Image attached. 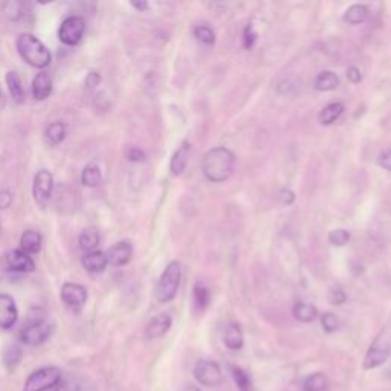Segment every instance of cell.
Returning a JSON list of instances; mask_svg holds the SVG:
<instances>
[{
  "instance_id": "1",
  "label": "cell",
  "mask_w": 391,
  "mask_h": 391,
  "mask_svg": "<svg viewBox=\"0 0 391 391\" xmlns=\"http://www.w3.org/2000/svg\"><path fill=\"white\" fill-rule=\"evenodd\" d=\"M236 157L233 151L225 147H216L207 151L202 161V171L210 182L220 184L233 175Z\"/></svg>"
},
{
  "instance_id": "2",
  "label": "cell",
  "mask_w": 391,
  "mask_h": 391,
  "mask_svg": "<svg viewBox=\"0 0 391 391\" xmlns=\"http://www.w3.org/2000/svg\"><path fill=\"white\" fill-rule=\"evenodd\" d=\"M16 46L20 57L29 66H32V68L45 69L46 66L51 64V51L46 48L42 40H38L36 36L28 34V32L20 34L17 37Z\"/></svg>"
},
{
  "instance_id": "3",
  "label": "cell",
  "mask_w": 391,
  "mask_h": 391,
  "mask_svg": "<svg viewBox=\"0 0 391 391\" xmlns=\"http://www.w3.org/2000/svg\"><path fill=\"white\" fill-rule=\"evenodd\" d=\"M181 264L177 262L167 264L156 288V298L159 303H170L171 300H175L179 284H181Z\"/></svg>"
},
{
  "instance_id": "4",
  "label": "cell",
  "mask_w": 391,
  "mask_h": 391,
  "mask_svg": "<svg viewBox=\"0 0 391 391\" xmlns=\"http://www.w3.org/2000/svg\"><path fill=\"white\" fill-rule=\"evenodd\" d=\"M391 352V330L383 329L382 332L376 336L372 346L367 350L366 357H364L362 368L364 370H375L381 367L383 362L388 360Z\"/></svg>"
},
{
  "instance_id": "5",
  "label": "cell",
  "mask_w": 391,
  "mask_h": 391,
  "mask_svg": "<svg viewBox=\"0 0 391 391\" xmlns=\"http://www.w3.org/2000/svg\"><path fill=\"white\" fill-rule=\"evenodd\" d=\"M60 381H62V370L57 367H45L28 377L23 391H46L54 388Z\"/></svg>"
},
{
  "instance_id": "6",
  "label": "cell",
  "mask_w": 391,
  "mask_h": 391,
  "mask_svg": "<svg viewBox=\"0 0 391 391\" xmlns=\"http://www.w3.org/2000/svg\"><path fill=\"white\" fill-rule=\"evenodd\" d=\"M52 191H54V176L49 170L42 168L34 176V185H32V196L38 207L45 208L49 203Z\"/></svg>"
},
{
  "instance_id": "7",
  "label": "cell",
  "mask_w": 391,
  "mask_h": 391,
  "mask_svg": "<svg viewBox=\"0 0 391 391\" xmlns=\"http://www.w3.org/2000/svg\"><path fill=\"white\" fill-rule=\"evenodd\" d=\"M86 31V20L81 16H71L63 20L58 29V37L62 43L68 46H75L83 38Z\"/></svg>"
},
{
  "instance_id": "8",
  "label": "cell",
  "mask_w": 391,
  "mask_h": 391,
  "mask_svg": "<svg viewBox=\"0 0 391 391\" xmlns=\"http://www.w3.org/2000/svg\"><path fill=\"white\" fill-rule=\"evenodd\" d=\"M196 381L205 387H216L223 381L222 368L211 360H201L194 367Z\"/></svg>"
},
{
  "instance_id": "9",
  "label": "cell",
  "mask_w": 391,
  "mask_h": 391,
  "mask_svg": "<svg viewBox=\"0 0 391 391\" xmlns=\"http://www.w3.org/2000/svg\"><path fill=\"white\" fill-rule=\"evenodd\" d=\"M51 335V324L45 323L43 320L32 321L28 326H25L20 332V340L26 346H40Z\"/></svg>"
},
{
  "instance_id": "10",
  "label": "cell",
  "mask_w": 391,
  "mask_h": 391,
  "mask_svg": "<svg viewBox=\"0 0 391 391\" xmlns=\"http://www.w3.org/2000/svg\"><path fill=\"white\" fill-rule=\"evenodd\" d=\"M62 300L74 312H79L88 301V289L77 283H66L62 288Z\"/></svg>"
},
{
  "instance_id": "11",
  "label": "cell",
  "mask_w": 391,
  "mask_h": 391,
  "mask_svg": "<svg viewBox=\"0 0 391 391\" xmlns=\"http://www.w3.org/2000/svg\"><path fill=\"white\" fill-rule=\"evenodd\" d=\"M18 320V310L12 297L2 294L0 295V329L8 330L14 327Z\"/></svg>"
},
{
  "instance_id": "12",
  "label": "cell",
  "mask_w": 391,
  "mask_h": 391,
  "mask_svg": "<svg viewBox=\"0 0 391 391\" xmlns=\"http://www.w3.org/2000/svg\"><path fill=\"white\" fill-rule=\"evenodd\" d=\"M6 264L12 270H17V273H34L36 263L29 254H26L22 249H14L8 253L6 255Z\"/></svg>"
},
{
  "instance_id": "13",
  "label": "cell",
  "mask_w": 391,
  "mask_h": 391,
  "mask_svg": "<svg viewBox=\"0 0 391 391\" xmlns=\"http://www.w3.org/2000/svg\"><path fill=\"white\" fill-rule=\"evenodd\" d=\"M222 341L225 346H227L229 350H233V352L242 350V347L244 346V336L240 326L233 321L225 324L222 329Z\"/></svg>"
},
{
  "instance_id": "14",
  "label": "cell",
  "mask_w": 391,
  "mask_h": 391,
  "mask_svg": "<svg viewBox=\"0 0 391 391\" xmlns=\"http://www.w3.org/2000/svg\"><path fill=\"white\" fill-rule=\"evenodd\" d=\"M131 257H134V247L130 242H118L108 253V260L112 266H125Z\"/></svg>"
},
{
  "instance_id": "15",
  "label": "cell",
  "mask_w": 391,
  "mask_h": 391,
  "mask_svg": "<svg viewBox=\"0 0 391 391\" xmlns=\"http://www.w3.org/2000/svg\"><path fill=\"white\" fill-rule=\"evenodd\" d=\"M173 320L168 314H159L155 318H151L150 323L147 324V329H145V336L149 340H157V338H162L165 333L168 332Z\"/></svg>"
},
{
  "instance_id": "16",
  "label": "cell",
  "mask_w": 391,
  "mask_h": 391,
  "mask_svg": "<svg viewBox=\"0 0 391 391\" xmlns=\"http://www.w3.org/2000/svg\"><path fill=\"white\" fill-rule=\"evenodd\" d=\"M52 94V78L46 72H40L32 79V97L37 101H45Z\"/></svg>"
},
{
  "instance_id": "17",
  "label": "cell",
  "mask_w": 391,
  "mask_h": 391,
  "mask_svg": "<svg viewBox=\"0 0 391 391\" xmlns=\"http://www.w3.org/2000/svg\"><path fill=\"white\" fill-rule=\"evenodd\" d=\"M108 264H109L108 254H104L103 251H94V253H88L83 257V266L90 274L104 273Z\"/></svg>"
},
{
  "instance_id": "18",
  "label": "cell",
  "mask_w": 391,
  "mask_h": 391,
  "mask_svg": "<svg viewBox=\"0 0 391 391\" xmlns=\"http://www.w3.org/2000/svg\"><path fill=\"white\" fill-rule=\"evenodd\" d=\"M190 144L188 142H182L181 147H179L173 157H171V162H170V170L173 176H181L185 168H187V164H188V159H190Z\"/></svg>"
},
{
  "instance_id": "19",
  "label": "cell",
  "mask_w": 391,
  "mask_h": 391,
  "mask_svg": "<svg viewBox=\"0 0 391 391\" xmlns=\"http://www.w3.org/2000/svg\"><path fill=\"white\" fill-rule=\"evenodd\" d=\"M42 236L34 229H28L22 234L20 238V247L26 254H37L42 249Z\"/></svg>"
},
{
  "instance_id": "20",
  "label": "cell",
  "mask_w": 391,
  "mask_h": 391,
  "mask_svg": "<svg viewBox=\"0 0 391 391\" xmlns=\"http://www.w3.org/2000/svg\"><path fill=\"white\" fill-rule=\"evenodd\" d=\"M315 89L320 92H329L335 90L340 86V77H338L332 71H324L318 74L315 78Z\"/></svg>"
},
{
  "instance_id": "21",
  "label": "cell",
  "mask_w": 391,
  "mask_h": 391,
  "mask_svg": "<svg viewBox=\"0 0 391 391\" xmlns=\"http://www.w3.org/2000/svg\"><path fill=\"white\" fill-rule=\"evenodd\" d=\"M6 84H8L10 94L16 103H23L25 101V89L22 86V79H20L18 74L16 71H10L6 74Z\"/></svg>"
},
{
  "instance_id": "22",
  "label": "cell",
  "mask_w": 391,
  "mask_h": 391,
  "mask_svg": "<svg viewBox=\"0 0 391 391\" xmlns=\"http://www.w3.org/2000/svg\"><path fill=\"white\" fill-rule=\"evenodd\" d=\"M229 372H231V376H233L238 391H255L253 377L249 376L248 372H244L243 368L237 367V366H229Z\"/></svg>"
},
{
  "instance_id": "23",
  "label": "cell",
  "mask_w": 391,
  "mask_h": 391,
  "mask_svg": "<svg viewBox=\"0 0 391 391\" xmlns=\"http://www.w3.org/2000/svg\"><path fill=\"white\" fill-rule=\"evenodd\" d=\"M342 112H344L342 103H330L320 112V115H318V121H320L323 125H330L342 115Z\"/></svg>"
},
{
  "instance_id": "24",
  "label": "cell",
  "mask_w": 391,
  "mask_h": 391,
  "mask_svg": "<svg viewBox=\"0 0 391 391\" xmlns=\"http://www.w3.org/2000/svg\"><path fill=\"white\" fill-rule=\"evenodd\" d=\"M66 134H68V130H66V125L60 121H55L49 124L48 127H46L45 131V136H46V141H48L51 145H58L60 142L64 141Z\"/></svg>"
},
{
  "instance_id": "25",
  "label": "cell",
  "mask_w": 391,
  "mask_h": 391,
  "mask_svg": "<svg viewBox=\"0 0 391 391\" xmlns=\"http://www.w3.org/2000/svg\"><path fill=\"white\" fill-rule=\"evenodd\" d=\"M294 316L301 323H312L316 320L318 309L312 306V304L300 301L294 306Z\"/></svg>"
},
{
  "instance_id": "26",
  "label": "cell",
  "mask_w": 391,
  "mask_h": 391,
  "mask_svg": "<svg viewBox=\"0 0 391 391\" xmlns=\"http://www.w3.org/2000/svg\"><path fill=\"white\" fill-rule=\"evenodd\" d=\"M329 386V379L324 373H312L303 381V391H324Z\"/></svg>"
},
{
  "instance_id": "27",
  "label": "cell",
  "mask_w": 391,
  "mask_h": 391,
  "mask_svg": "<svg viewBox=\"0 0 391 391\" xmlns=\"http://www.w3.org/2000/svg\"><path fill=\"white\" fill-rule=\"evenodd\" d=\"M101 179H103L101 170H99V167L95 164L88 165L81 173V184L84 185V187H89V188L98 187V185L101 184Z\"/></svg>"
},
{
  "instance_id": "28",
  "label": "cell",
  "mask_w": 391,
  "mask_h": 391,
  "mask_svg": "<svg viewBox=\"0 0 391 391\" xmlns=\"http://www.w3.org/2000/svg\"><path fill=\"white\" fill-rule=\"evenodd\" d=\"M368 17V10L367 6L364 5H352L350 8L346 11V14H344V20H346L347 23L350 25H360L364 23Z\"/></svg>"
},
{
  "instance_id": "29",
  "label": "cell",
  "mask_w": 391,
  "mask_h": 391,
  "mask_svg": "<svg viewBox=\"0 0 391 391\" xmlns=\"http://www.w3.org/2000/svg\"><path fill=\"white\" fill-rule=\"evenodd\" d=\"M193 300H194V306L199 312H203V310L208 307V304L211 301V295H210L208 288L205 286V284L202 283L196 284L193 289Z\"/></svg>"
},
{
  "instance_id": "30",
  "label": "cell",
  "mask_w": 391,
  "mask_h": 391,
  "mask_svg": "<svg viewBox=\"0 0 391 391\" xmlns=\"http://www.w3.org/2000/svg\"><path fill=\"white\" fill-rule=\"evenodd\" d=\"M22 356H23L22 347H20L18 344H10L3 352V364L10 370L16 368L18 366V362L22 361Z\"/></svg>"
},
{
  "instance_id": "31",
  "label": "cell",
  "mask_w": 391,
  "mask_h": 391,
  "mask_svg": "<svg viewBox=\"0 0 391 391\" xmlns=\"http://www.w3.org/2000/svg\"><path fill=\"white\" fill-rule=\"evenodd\" d=\"M79 248H81L86 254L94 253L99 243V236L95 229H86L84 233L79 236Z\"/></svg>"
},
{
  "instance_id": "32",
  "label": "cell",
  "mask_w": 391,
  "mask_h": 391,
  "mask_svg": "<svg viewBox=\"0 0 391 391\" xmlns=\"http://www.w3.org/2000/svg\"><path fill=\"white\" fill-rule=\"evenodd\" d=\"M194 37L203 45H213L216 42V36H214L213 29H211L207 25H201V26H197V28H194Z\"/></svg>"
},
{
  "instance_id": "33",
  "label": "cell",
  "mask_w": 391,
  "mask_h": 391,
  "mask_svg": "<svg viewBox=\"0 0 391 391\" xmlns=\"http://www.w3.org/2000/svg\"><path fill=\"white\" fill-rule=\"evenodd\" d=\"M350 240V233L347 229H335L329 234V242L333 244V247H344Z\"/></svg>"
},
{
  "instance_id": "34",
  "label": "cell",
  "mask_w": 391,
  "mask_h": 391,
  "mask_svg": "<svg viewBox=\"0 0 391 391\" xmlns=\"http://www.w3.org/2000/svg\"><path fill=\"white\" fill-rule=\"evenodd\" d=\"M321 326L327 333H333V332H336L338 327H340V321H338L336 315L329 312V314H324L321 316Z\"/></svg>"
},
{
  "instance_id": "35",
  "label": "cell",
  "mask_w": 391,
  "mask_h": 391,
  "mask_svg": "<svg viewBox=\"0 0 391 391\" xmlns=\"http://www.w3.org/2000/svg\"><path fill=\"white\" fill-rule=\"evenodd\" d=\"M5 14L10 20H17L22 17V3L18 2H8L5 3Z\"/></svg>"
},
{
  "instance_id": "36",
  "label": "cell",
  "mask_w": 391,
  "mask_h": 391,
  "mask_svg": "<svg viewBox=\"0 0 391 391\" xmlns=\"http://www.w3.org/2000/svg\"><path fill=\"white\" fill-rule=\"evenodd\" d=\"M79 386L77 382H74L72 379H63L60 381L57 386L54 387V391H78Z\"/></svg>"
},
{
  "instance_id": "37",
  "label": "cell",
  "mask_w": 391,
  "mask_h": 391,
  "mask_svg": "<svg viewBox=\"0 0 391 391\" xmlns=\"http://www.w3.org/2000/svg\"><path fill=\"white\" fill-rule=\"evenodd\" d=\"M377 164H379L383 170L391 171V149L382 151L379 157H377Z\"/></svg>"
},
{
  "instance_id": "38",
  "label": "cell",
  "mask_w": 391,
  "mask_h": 391,
  "mask_svg": "<svg viewBox=\"0 0 391 391\" xmlns=\"http://www.w3.org/2000/svg\"><path fill=\"white\" fill-rule=\"evenodd\" d=\"M255 40H257V34L254 32L253 29V26H248L247 29H244V40H243V43H244V48L247 49H251L254 46L255 43Z\"/></svg>"
},
{
  "instance_id": "39",
  "label": "cell",
  "mask_w": 391,
  "mask_h": 391,
  "mask_svg": "<svg viewBox=\"0 0 391 391\" xmlns=\"http://www.w3.org/2000/svg\"><path fill=\"white\" fill-rule=\"evenodd\" d=\"M329 300L332 304H336V306H340L344 301H346V294L342 292L341 289H335L332 292L329 294Z\"/></svg>"
},
{
  "instance_id": "40",
  "label": "cell",
  "mask_w": 391,
  "mask_h": 391,
  "mask_svg": "<svg viewBox=\"0 0 391 391\" xmlns=\"http://www.w3.org/2000/svg\"><path fill=\"white\" fill-rule=\"evenodd\" d=\"M127 159L131 162H141L145 159V155H144V151H141L139 149L131 147L127 150Z\"/></svg>"
},
{
  "instance_id": "41",
  "label": "cell",
  "mask_w": 391,
  "mask_h": 391,
  "mask_svg": "<svg viewBox=\"0 0 391 391\" xmlns=\"http://www.w3.org/2000/svg\"><path fill=\"white\" fill-rule=\"evenodd\" d=\"M11 203H12V194L10 193V191H6V190L0 191V210L10 208Z\"/></svg>"
},
{
  "instance_id": "42",
  "label": "cell",
  "mask_w": 391,
  "mask_h": 391,
  "mask_svg": "<svg viewBox=\"0 0 391 391\" xmlns=\"http://www.w3.org/2000/svg\"><path fill=\"white\" fill-rule=\"evenodd\" d=\"M99 83H101V77H99L98 72H90V74L86 77V86H88V89H95Z\"/></svg>"
},
{
  "instance_id": "43",
  "label": "cell",
  "mask_w": 391,
  "mask_h": 391,
  "mask_svg": "<svg viewBox=\"0 0 391 391\" xmlns=\"http://www.w3.org/2000/svg\"><path fill=\"white\" fill-rule=\"evenodd\" d=\"M347 77L352 83H360L361 81V71L356 68V66H352V68H349L347 71Z\"/></svg>"
},
{
  "instance_id": "44",
  "label": "cell",
  "mask_w": 391,
  "mask_h": 391,
  "mask_svg": "<svg viewBox=\"0 0 391 391\" xmlns=\"http://www.w3.org/2000/svg\"><path fill=\"white\" fill-rule=\"evenodd\" d=\"M281 194H283V196H281L283 203H292V201H294V193H292V191L284 190Z\"/></svg>"
},
{
  "instance_id": "45",
  "label": "cell",
  "mask_w": 391,
  "mask_h": 391,
  "mask_svg": "<svg viewBox=\"0 0 391 391\" xmlns=\"http://www.w3.org/2000/svg\"><path fill=\"white\" fill-rule=\"evenodd\" d=\"M131 6L134 8L139 10V11H147L149 10V3L147 2H131Z\"/></svg>"
},
{
  "instance_id": "46",
  "label": "cell",
  "mask_w": 391,
  "mask_h": 391,
  "mask_svg": "<svg viewBox=\"0 0 391 391\" xmlns=\"http://www.w3.org/2000/svg\"><path fill=\"white\" fill-rule=\"evenodd\" d=\"M182 391H202V390H201V388H197V387L190 386V387H185Z\"/></svg>"
},
{
  "instance_id": "47",
  "label": "cell",
  "mask_w": 391,
  "mask_h": 391,
  "mask_svg": "<svg viewBox=\"0 0 391 391\" xmlns=\"http://www.w3.org/2000/svg\"><path fill=\"white\" fill-rule=\"evenodd\" d=\"M0 99H2V90H0Z\"/></svg>"
}]
</instances>
